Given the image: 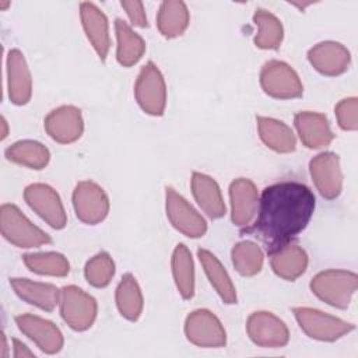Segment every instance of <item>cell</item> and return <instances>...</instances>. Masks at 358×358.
<instances>
[{
	"label": "cell",
	"instance_id": "31",
	"mask_svg": "<svg viewBox=\"0 0 358 358\" xmlns=\"http://www.w3.org/2000/svg\"><path fill=\"white\" fill-rule=\"evenodd\" d=\"M253 22L257 27L255 45L266 50L278 49L284 36L281 21L273 13L264 8H257L253 14Z\"/></svg>",
	"mask_w": 358,
	"mask_h": 358
},
{
	"label": "cell",
	"instance_id": "24",
	"mask_svg": "<svg viewBox=\"0 0 358 358\" xmlns=\"http://www.w3.org/2000/svg\"><path fill=\"white\" fill-rule=\"evenodd\" d=\"M256 122L260 140L270 150L281 154L292 152L295 150V134L292 129L284 122L267 116H257Z\"/></svg>",
	"mask_w": 358,
	"mask_h": 358
},
{
	"label": "cell",
	"instance_id": "19",
	"mask_svg": "<svg viewBox=\"0 0 358 358\" xmlns=\"http://www.w3.org/2000/svg\"><path fill=\"white\" fill-rule=\"evenodd\" d=\"M294 124L302 144L312 150H319L327 147L334 134L330 129V123L323 113L302 110L294 117Z\"/></svg>",
	"mask_w": 358,
	"mask_h": 358
},
{
	"label": "cell",
	"instance_id": "23",
	"mask_svg": "<svg viewBox=\"0 0 358 358\" xmlns=\"http://www.w3.org/2000/svg\"><path fill=\"white\" fill-rule=\"evenodd\" d=\"M270 266L280 278L294 281L305 273L308 255L301 246L289 242L270 253Z\"/></svg>",
	"mask_w": 358,
	"mask_h": 358
},
{
	"label": "cell",
	"instance_id": "28",
	"mask_svg": "<svg viewBox=\"0 0 358 358\" xmlns=\"http://www.w3.org/2000/svg\"><path fill=\"white\" fill-rule=\"evenodd\" d=\"M143 305L144 299L136 277L126 273L116 288V306L120 315L130 322H136L141 316Z\"/></svg>",
	"mask_w": 358,
	"mask_h": 358
},
{
	"label": "cell",
	"instance_id": "37",
	"mask_svg": "<svg viewBox=\"0 0 358 358\" xmlns=\"http://www.w3.org/2000/svg\"><path fill=\"white\" fill-rule=\"evenodd\" d=\"M13 355L14 358H25V357H35L34 351H31L22 341L18 338H13Z\"/></svg>",
	"mask_w": 358,
	"mask_h": 358
},
{
	"label": "cell",
	"instance_id": "15",
	"mask_svg": "<svg viewBox=\"0 0 358 358\" xmlns=\"http://www.w3.org/2000/svg\"><path fill=\"white\" fill-rule=\"evenodd\" d=\"M15 323L18 329L32 340L43 352L56 354L63 347V334L59 327L41 316L24 313L15 316Z\"/></svg>",
	"mask_w": 358,
	"mask_h": 358
},
{
	"label": "cell",
	"instance_id": "13",
	"mask_svg": "<svg viewBox=\"0 0 358 358\" xmlns=\"http://www.w3.org/2000/svg\"><path fill=\"white\" fill-rule=\"evenodd\" d=\"M309 172L322 197L333 200L340 196L343 189V172L337 154L330 151L317 154L309 162Z\"/></svg>",
	"mask_w": 358,
	"mask_h": 358
},
{
	"label": "cell",
	"instance_id": "3",
	"mask_svg": "<svg viewBox=\"0 0 358 358\" xmlns=\"http://www.w3.org/2000/svg\"><path fill=\"white\" fill-rule=\"evenodd\" d=\"M1 235L17 248H36L50 243V236L32 224L14 204H3L0 208Z\"/></svg>",
	"mask_w": 358,
	"mask_h": 358
},
{
	"label": "cell",
	"instance_id": "1",
	"mask_svg": "<svg viewBox=\"0 0 358 358\" xmlns=\"http://www.w3.org/2000/svg\"><path fill=\"white\" fill-rule=\"evenodd\" d=\"M315 204V194L303 183L280 182L267 186L259 197L257 218L250 231L270 255L306 228Z\"/></svg>",
	"mask_w": 358,
	"mask_h": 358
},
{
	"label": "cell",
	"instance_id": "26",
	"mask_svg": "<svg viewBox=\"0 0 358 358\" xmlns=\"http://www.w3.org/2000/svg\"><path fill=\"white\" fill-rule=\"evenodd\" d=\"M115 32H116V59L124 66H134L145 52L144 39L133 31V28L123 21L122 18L115 20Z\"/></svg>",
	"mask_w": 358,
	"mask_h": 358
},
{
	"label": "cell",
	"instance_id": "4",
	"mask_svg": "<svg viewBox=\"0 0 358 358\" xmlns=\"http://www.w3.org/2000/svg\"><path fill=\"white\" fill-rule=\"evenodd\" d=\"M292 310L302 331L308 337L319 341H336L355 329L352 323L319 309L299 306Z\"/></svg>",
	"mask_w": 358,
	"mask_h": 358
},
{
	"label": "cell",
	"instance_id": "38",
	"mask_svg": "<svg viewBox=\"0 0 358 358\" xmlns=\"http://www.w3.org/2000/svg\"><path fill=\"white\" fill-rule=\"evenodd\" d=\"M1 124H3V133H1V138H6L8 131H7V122L4 117H1Z\"/></svg>",
	"mask_w": 358,
	"mask_h": 358
},
{
	"label": "cell",
	"instance_id": "17",
	"mask_svg": "<svg viewBox=\"0 0 358 358\" xmlns=\"http://www.w3.org/2000/svg\"><path fill=\"white\" fill-rule=\"evenodd\" d=\"M231 220L236 227H248L259 207V193L256 185L246 178H238L229 185Z\"/></svg>",
	"mask_w": 358,
	"mask_h": 358
},
{
	"label": "cell",
	"instance_id": "22",
	"mask_svg": "<svg viewBox=\"0 0 358 358\" xmlns=\"http://www.w3.org/2000/svg\"><path fill=\"white\" fill-rule=\"evenodd\" d=\"M14 292L25 302L42 309L53 310L60 299V289L49 282H38L28 278H11Z\"/></svg>",
	"mask_w": 358,
	"mask_h": 358
},
{
	"label": "cell",
	"instance_id": "20",
	"mask_svg": "<svg viewBox=\"0 0 358 358\" xmlns=\"http://www.w3.org/2000/svg\"><path fill=\"white\" fill-rule=\"evenodd\" d=\"M80 15L84 32L95 49L101 60H105L110 48L109 25L108 18L102 10H99L94 3L84 1L80 4Z\"/></svg>",
	"mask_w": 358,
	"mask_h": 358
},
{
	"label": "cell",
	"instance_id": "2",
	"mask_svg": "<svg viewBox=\"0 0 358 358\" xmlns=\"http://www.w3.org/2000/svg\"><path fill=\"white\" fill-rule=\"evenodd\" d=\"M358 287V277L348 270L330 268L317 273L310 281L312 292L330 306L348 308Z\"/></svg>",
	"mask_w": 358,
	"mask_h": 358
},
{
	"label": "cell",
	"instance_id": "10",
	"mask_svg": "<svg viewBox=\"0 0 358 358\" xmlns=\"http://www.w3.org/2000/svg\"><path fill=\"white\" fill-rule=\"evenodd\" d=\"M27 204L52 228L62 229L67 224V215L57 192L45 183H32L25 187Z\"/></svg>",
	"mask_w": 358,
	"mask_h": 358
},
{
	"label": "cell",
	"instance_id": "6",
	"mask_svg": "<svg viewBox=\"0 0 358 358\" xmlns=\"http://www.w3.org/2000/svg\"><path fill=\"white\" fill-rule=\"evenodd\" d=\"M138 106L151 116H161L166 106V85L162 73L152 62L141 67L134 85Z\"/></svg>",
	"mask_w": 358,
	"mask_h": 358
},
{
	"label": "cell",
	"instance_id": "25",
	"mask_svg": "<svg viewBox=\"0 0 358 358\" xmlns=\"http://www.w3.org/2000/svg\"><path fill=\"white\" fill-rule=\"evenodd\" d=\"M197 256L210 284L214 287L222 302L228 305L236 303V289L231 281V277L215 255H213L210 250L199 249Z\"/></svg>",
	"mask_w": 358,
	"mask_h": 358
},
{
	"label": "cell",
	"instance_id": "30",
	"mask_svg": "<svg viewBox=\"0 0 358 358\" xmlns=\"http://www.w3.org/2000/svg\"><path fill=\"white\" fill-rule=\"evenodd\" d=\"M172 274L175 285L183 299L194 295V266L190 250L186 245H176L172 255Z\"/></svg>",
	"mask_w": 358,
	"mask_h": 358
},
{
	"label": "cell",
	"instance_id": "5",
	"mask_svg": "<svg viewBox=\"0 0 358 358\" xmlns=\"http://www.w3.org/2000/svg\"><path fill=\"white\" fill-rule=\"evenodd\" d=\"M59 305L63 320L77 331L90 329L96 317L98 305L95 298L76 285L60 289Z\"/></svg>",
	"mask_w": 358,
	"mask_h": 358
},
{
	"label": "cell",
	"instance_id": "21",
	"mask_svg": "<svg viewBox=\"0 0 358 358\" xmlns=\"http://www.w3.org/2000/svg\"><path fill=\"white\" fill-rule=\"evenodd\" d=\"M192 193L197 204L210 218H221L227 208L218 183L208 175L193 172L192 175Z\"/></svg>",
	"mask_w": 358,
	"mask_h": 358
},
{
	"label": "cell",
	"instance_id": "34",
	"mask_svg": "<svg viewBox=\"0 0 358 358\" xmlns=\"http://www.w3.org/2000/svg\"><path fill=\"white\" fill-rule=\"evenodd\" d=\"M115 274V262L106 252H99L92 256L84 268V275L88 284L96 288L106 287Z\"/></svg>",
	"mask_w": 358,
	"mask_h": 358
},
{
	"label": "cell",
	"instance_id": "12",
	"mask_svg": "<svg viewBox=\"0 0 358 358\" xmlns=\"http://www.w3.org/2000/svg\"><path fill=\"white\" fill-rule=\"evenodd\" d=\"M249 338L260 347L277 348L284 347L289 340L287 324L271 312H253L246 322Z\"/></svg>",
	"mask_w": 358,
	"mask_h": 358
},
{
	"label": "cell",
	"instance_id": "29",
	"mask_svg": "<svg viewBox=\"0 0 358 358\" xmlns=\"http://www.w3.org/2000/svg\"><path fill=\"white\" fill-rule=\"evenodd\" d=\"M8 161L28 166L31 169H43L50 159L49 150L35 140H20L6 150Z\"/></svg>",
	"mask_w": 358,
	"mask_h": 358
},
{
	"label": "cell",
	"instance_id": "16",
	"mask_svg": "<svg viewBox=\"0 0 358 358\" xmlns=\"http://www.w3.org/2000/svg\"><path fill=\"white\" fill-rule=\"evenodd\" d=\"M308 60L320 74L336 77L347 71L351 63V53L340 42L324 41L309 49Z\"/></svg>",
	"mask_w": 358,
	"mask_h": 358
},
{
	"label": "cell",
	"instance_id": "18",
	"mask_svg": "<svg viewBox=\"0 0 358 358\" xmlns=\"http://www.w3.org/2000/svg\"><path fill=\"white\" fill-rule=\"evenodd\" d=\"M7 90L10 101L15 105H25L31 99L32 77L20 49H11L7 55Z\"/></svg>",
	"mask_w": 358,
	"mask_h": 358
},
{
	"label": "cell",
	"instance_id": "32",
	"mask_svg": "<svg viewBox=\"0 0 358 358\" xmlns=\"http://www.w3.org/2000/svg\"><path fill=\"white\" fill-rule=\"evenodd\" d=\"M25 266L36 274L64 277L70 271L69 260L64 255L57 252H41L28 253L24 256Z\"/></svg>",
	"mask_w": 358,
	"mask_h": 358
},
{
	"label": "cell",
	"instance_id": "8",
	"mask_svg": "<svg viewBox=\"0 0 358 358\" xmlns=\"http://www.w3.org/2000/svg\"><path fill=\"white\" fill-rule=\"evenodd\" d=\"M73 207L77 218L88 225L103 221L109 213V199L105 190L92 180H81L73 192Z\"/></svg>",
	"mask_w": 358,
	"mask_h": 358
},
{
	"label": "cell",
	"instance_id": "11",
	"mask_svg": "<svg viewBox=\"0 0 358 358\" xmlns=\"http://www.w3.org/2000/svg\"><path fill=\"white\" fill-rule=\"evenodd\" d=\"M165 208L169 222L189 238H200L207 232L206 220L175 189L166 187Z\"/></svg>",
	"mask_w": 358,
	"mask_h": 358
},
{
	"label": "cell",
	"instance_id": "39",
	"mask_svg": "<svg viewBox=\"0 0 358 358\" xmlns=\"http://www.w3.org/2000/svg\"><path fill=\"white\" fill-rule=\"evenodd\" d=\"M10 6V1H0V7L4 10L6 7H8Z\"/></svg>",
	"mask_w": 358,
	"mask_h": 358
},
{
	"label": "cell",
	"instance_id": "35",
	"mask_svg": "<svg viewBox=\"0 0 358 358\" xmlns=\"http://www.w3.org/2000/svg\"><path fill=\"white\" fill-rule=\"evenodd\" d=\"M334 113H336L338 126L343 130L354 131L358 129V99L355 96L341 99L336 105Z\"/></svg>",
	"mask_w": 358,
	"mask_h": 358
},
{
	"label": "cell",
	"instance_id": "9",
	"mask_svg": "<svg viewBox=\"0 0 358 358\" xmlns=\"http://www.w3.org/2000/svg\"><path fill=\"white\" fill-rule=\"evenodd\" d=\"M186 338L203 348H220L227 343V333L220 319L207 309H196L185 320Z\"/></svg>",
	"mask_w": 358,
	"mask_h": 358
},
{
	"label": "cell",
	"instance_id": "7",
	"mask_svg": "<svg viewBox=\"0 0 358 358\" xmlns=\"http://www.w3.org/2000/svg\"><path fill=\"white\" fill-rule=\"evenodd\" d=\"M260 85L267 95L277 99L299 98L303 92V85L296 71L285 62L275 59L263 64Z\"/></svg>",
	"mask_w": 358,
	"mask_h": 358
},
{
	"label": "cell",
	"instance_id": "27",
	"mask_svg": "<svg viewBox=\"0 0 358 358\" xmlns=\"http://www.w3.org/2000/svg\"><path fill=\"white\" fill-rule=\"evenodd\" d=\"M190 21L187 6L180 0L162 1L157 15V27L165 38L180 36Z\"/></svg>",
	"mask_w": 358,
	"mask_h": 358
},
{
	"label": "cell",
	"instance_id": "33",
	"mask_svg": "<svg viewBox=\"0 0 358 358\" xmlns=\"http://www.w3.org/2000/svg\"><path fill=\"white\" fill-rule=\"evenodd\" d=\"M235 270L245 277L257 274L263 267V252L260 246L252 241L238 242L231 252Z\"/></svg>",
	"mask_w": 358,
	"mask_h": 358
},
{
	"label": "cell",
	"instance_id": "36",
	"mask_svg": "<svg viewBox=\"0 0 358 358\" xmlns=\"http://www.w3.org/2000/svg\"><path fill=\"white\" fill-rule=\"evenodd\" d=\"M120 6L124 8L130 22L136 27L140 28H145L148 27V21H147V15H145V10H144V4L141 1H120Z\"/></svg>",
	"mask_w": 358,
	"mask_h": 358
},
{
	"label": "cell",
	"instance_id": "14",
	"mask_svg": "<svg viewBox=\"0 0 358 358\" xmlns=\"http://www.w3.org/2000/svg\"><path fill=\"white\" fill-rule=\"evenodd\" d=\"M43 124L49 137L60 144L77 141L84 131L81 110L73 105H63L50 110Z\"/></svg>",
	"mask_w": 358,
	"mask_h": 358
}]
</instances>
